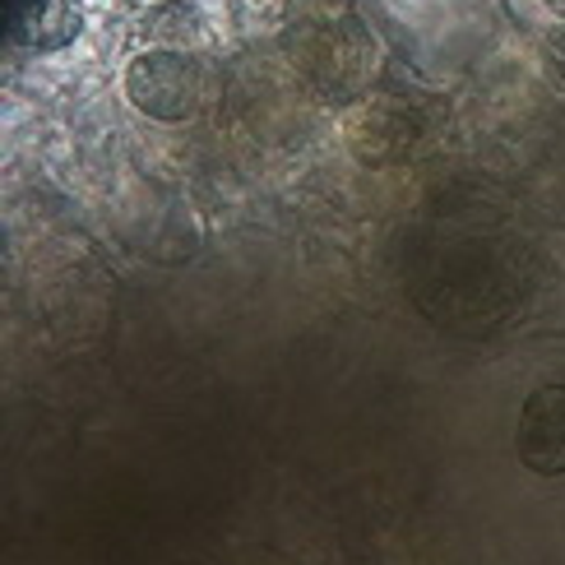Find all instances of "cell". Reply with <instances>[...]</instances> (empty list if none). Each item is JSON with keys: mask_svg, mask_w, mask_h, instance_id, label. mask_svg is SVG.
<instances>
[{"mask_svg": "<svg viewBox=\"0 0 565 565\" xmlns=\"http://www.w3.org/2000/svg\"><path fill=\"white\" fill-rule=\"evenodd\" d=\"M520 459L537 478H561L565 473V385H537L524 398L520 413Z\"/></svg>", "mask_w": 565, "mask_h": 565, "instance_id": "1", "label": "cell"}]
</instances>
